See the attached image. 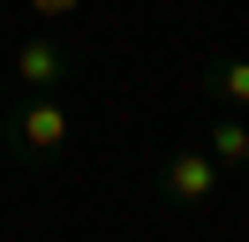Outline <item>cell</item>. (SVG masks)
Returning a JSON list of instances; mask_svg holds the SVG:
<instances>
[{
	"label": "cell",
	"instance_id": "cell-1",
	"mask_svg": "<svg viewBox=\"0 0 249 242\" xmlns=\"http://www.w3.org/2000/svg\"><path fill=\"white\" fill-rule=\"evenodd\" d=\"M0 136H8V151H16L23 166H53L68 151V136H76V121H68L61 99H23L16 114L0 121Z\"/></svg>",
	"mask_w": 249,
	"mask_h": 242
},
{
	"label": "cell",
	"instance_id": "cell-2",
	"mask_svg": "<svg viewBox=\"0 0 249 242\" xmlns=\"http://www.w3.org/2000/svg\"><path fill=\"white\" fill-rule=\"evenodd\" d=\"M219 182H227V174L204 159V144H174L166 159H159V204H166V212H204L219 197Z\"/></svg>",
	"mask_w": 249,
	"mask_h": 242
},
{
	"label": "cell",
	"instance_id": "cell-3",
	"mask_svg": "<svg viewBox=\"0 0 249 242\" xmlns=\"http://www.w3.org/2000/svg\"><path fill=\"white\" fill-rule=\"evenodd\" d=\"M68 76H76V53H68L53 30H38V38L16 45V83H23V99H53Z\"/></svg>",
	"mask_w": 249,
	"mask_h": 242
},
{
	"label": "cell",
	"instance_id": "cell-4",
	"mask_svg": "<svg viewBox=\"0 0 249 242\" xmlns=\"http://www.w3.org/2000/svg\"><path fill=\"white\" fill-rule=\"evenodd\" d=\"M204 99H219L227 114H249V53H219V60H204Z\"/></svg>",
	"mask_w": 249,
	"mask_h": 242
},
{
	"label": "cell",
	"instance_id": "cell-5",
	"mask_svg": "<svg viewBox=\"0 0 249 242\" xmlns=\"http://www.w3.org/2000/svg\"><path fill=\"white\" fill-rule=\"evenodd\" d=\"M204 159H212L219 174H242V166H249V121L242 114H219L212 136H204Z\"/></svg>",
	"mask_w": 249,
	"mask_h": 242
},
{
	"label": "cell",
	"instance_id": "cell-6",
	"mask_svg": "<svg viewBox=\"0 0 249 242\" xmlns=\"http://www.w3.org/2000/svg\"><path fill=\"white\" fill-rule=\"evenodd\" d=\"M31 8H38V15H46V23H68V15H76V8H83V0H31Z\"/></svg>",
	"mask_w": 249,
	"mask_h": 242
}]
</instances>
